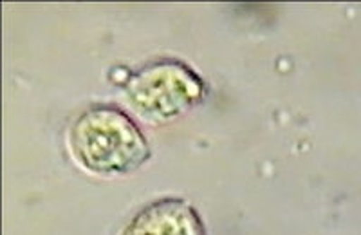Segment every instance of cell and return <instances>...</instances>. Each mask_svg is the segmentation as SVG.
Wrapping results in <instances>:
<instances>
[{
  "label": "cell",
  "instance_id": "6da1fadb",
  "mask_svg": "<svg viewBox=\"0 0 361 235\" xmlns=\"http://www.w3.org/2000/svg\"><path fill=\"white\" fill-rule=\"evenodd\" d=\"M69 149L83 170L96 176H119L145 165L150 145L140 125L123 109L92 105L73 121Z\"/></svg>",
  "mask_w": 361,
  "mask_h": 235
},
{
  "label": "cell",
  "instance_id": "7a4b0ae2",
  "mask_svg": "<svg viewBox=\"0 0 361 235\" xmlns=\"http://www.w3.org/2000/svg\"><path fill=\"white\" fill-rule=\"evenodd\" d=\"M125 92L134 111L152 123L176 120L201 104L206 85L195 71L177 60H161L128 78Z\"/></svg>",
  "mask_w": 361,
  "mask_h": 235
},
{
  "label": "cell",
  "instance_id": "3957f363",
  "mask_svg": "<svg viewBox=\"0 0 361 235\" xmlns=\"http://www.w3.org/2000/svg\"><path fill=\"white\" fill-rule=\"evenodd\" d=\"M119 235H206V230L188 201L166 198L141 208Z\"/></svg>",
  "mask_w": 361,
  "mask_h": 235
}]
</instances>
